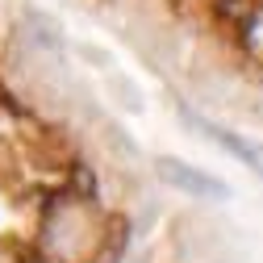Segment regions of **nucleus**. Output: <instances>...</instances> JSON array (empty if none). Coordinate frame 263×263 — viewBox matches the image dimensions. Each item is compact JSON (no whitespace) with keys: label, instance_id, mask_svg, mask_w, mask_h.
<instances>
[{"label":"nucleus","instance_id":"nucleus-1","mask_svg":"<svg viewBox=\"0 0 263 263\" xmlns=\"http://www.w3.org/2000/svg\"><path fill=\"white\" fill-rule=\"evenodd\" d=\"M155 172L167 180L172 188H180V192L196 196V201H230V188H226L217 176H209V172H201V167H192V163H180V159H159V163H155Z\"/></svg>","mask_w":263,"mask_h":263},{"label":"nucleus","instance_id":"nucleus-2","mask_svg":"<svg viewBox=\"0 0 263 263\" xmlns=\"http://www.w3.org/2000/svg\"><path fill=\"white\" fill-rule=\"evenodd\" d=\"M188 125H196V129H201V134H205L209 142H217L221 151H230L238 163H247L251 172H263V151H259L251 138L234 134V129H226V125H213L209 117H196V113H188Z\"/></svg>","mask_w":263,"mask_h":263}]
</instances>
